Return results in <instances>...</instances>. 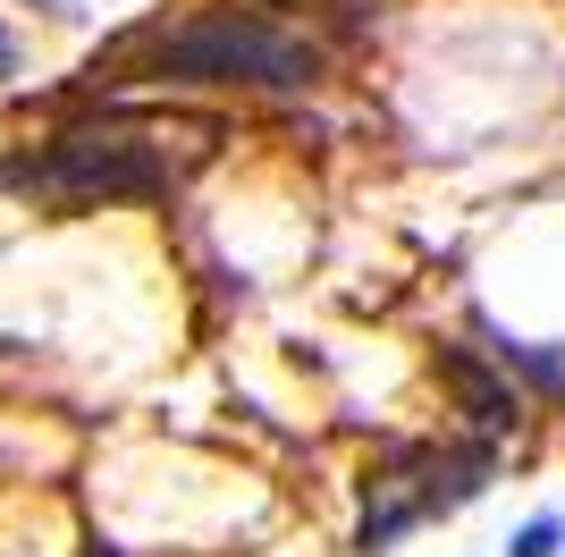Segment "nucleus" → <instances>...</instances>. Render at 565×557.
Instances as JSON below:
<instances>
[{"label": "nucleus", "mask_w": 565, "mask_h": 557, "mask_svg": "<svg viewBox=\"0 0 565 557\" xmlns=\"http://www.w3.org/2000/svg\"><path fill=\"white\" fill-rule=\"evenodd\" d=\"M152 69L186 76V85H262V93H296L321 76V51L305 34H287L270 18H236V9H203L178 34L152 43Z\"/></svg>", "instance_id": "3"}, {"label": "nucleus", "mask_w": 565, "mask_h": 557, "mask_svg": "<svg viewBox=\"0 0 565 557\" xmlns=\"http://www.w3.org/2000/svg\"><path fill=\"white\" fill-rule=\"evenodd\" d=\"M548 549H557V515H532V524L507 540V557H548Z\"/></svg>", "instance_id": "5"}, {"label": "nucleus", "mask_w": 565, "mask_h": 557, "mask_svg": "<svg viewBox=\"0 0 565 557\" xmlns=\"http://www.w3.org/2000/svg\"><path fill=\"white\" fill-rule=\"evenodd\" d=\"M439 371H448L456 406H465V414H472V431H481V448H498V440H507V431H515V422H523V397L507 389L498 371H481V364H472L465 347H448V355H439Z\"/></svg>", "instance_id": "4"}, {"label": "nucleus", "mask_w": 565, "mask_h": 557, "mask_svg": "<svg viewBox=\"0 0 565 557\" xmlns=\"http://www.w3.org/2000/svg\"><path fill=\"white\" fill-rule=\"evenodd\" d=\"M312 9H338V18H363V9H372V0H312Z\"/></svg>", "instance_id": "6"}, {"label": "nucleus", "mask_w": 565, "mask_h": 557, "mask_svg": "<svg viewBox=\"0 0 565 557\" xmlns=\"http://www.w3.org/2000/svg\"><path fill=\"white\" fill-rule=\"evenodd\" d=\"M220 144H228V118L220 111H161V102H143V111H102L85 127H68L43 161H9L0 186H25V195L68 203V211L169 203V195H186L220 161Z\"/></svg>", "instance_id": "1"}, {"label": "nucleus", "mask_w": 565, "mask_h": 557, "mask_svg": "<svg viewBox=\"0 0 565 557\" xmlns=\"http://www.w3.org/2000/svg\"><path fill=\"white\" fill-rule=\"evenodd\" d=\"M498 473V448L481 440H414V448H388L380 473L363 482V524H354V549L380 557L397 549L405 533H423L430 515H456L472 507Z\"/></svg>", "instance_id": "2"}, {"label": "nucleus", "mask_w": 565, "mask_h": 557, "mask_svg": "<svg viewBox=\"0 0 565 557\" xmlns=\"http://www.w3.org/2000/svg\"><path fill=\"white\" fill-rule=\"evenodd\" d=\"M18 69V43H9V25H0V76Z\"/></svg>", "instance_id": "7"}]
</instances>
